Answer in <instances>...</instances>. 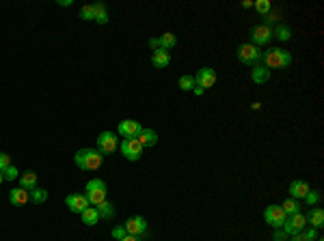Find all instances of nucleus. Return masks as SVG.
<instances>
[{
	"mask_svg": "<svg viewBox=\"0 0 324 241\" xmlns=\"http://www.w3.org/2000/svg\"><path fill=\"white\" fill-rule=\"evenodd\" d=\"M2 181H4V177H2V170H0V183H2Z\"/></svg>",
	"mask_w": 324,
	"mask_h": 241,
	"instance_id": "obj_44",
	"label": "nucleus"
},
{
	"mask_svg": "<svg viewBox=\"0 0 324 241\" xmlns=\"http://www.w3.org/2000/svg\"><path fill=\"white\" fill-rule=\"evenodd\" d=\"M253 7H255L257 13H262V15L270 13V2H268V0H257V2H253Z\"/></svg>",
	"mask_w": 324,
	"mask_h": 241,
	"instance_id": "obj_30",
	"label": "nucleus"
},
{
	"mask_svg": "<svg viewBox=\"0 0 324 241\" xmlns=\"http://www.w3.org/2000/svg\"><path fill=\"white\" fill-rule=\"evenodd\" d=\"M123 228L128 231V235L138 237V235H143L145 231H147V222H145L143 216H134V217H130V220L123 224Z\"/></svg>",
	"mask_w": 324,
	"mask_h": 241,
	"instance_id": "obj_12",
	"label": "nucleus"
},
{
	"mask_svg": "<svg viewBox=\"0 0 324 241\" xmlns=\"http://www.w3.org/2000/svg\"><path fill=\"white\" fill-rule=\"evenodd\" d=\"M307 217V224H311V228H316V231H320V228L324 226V211L320 209V207H316V209L309 211V216Z\"/></svg>",
	"mask_w": 324,
	"mask_h": 241,
	"instance_id": "obj_17",
	"label": "nucleus"
},
{
	"mask_svg": "<svg viewBox=\"0 0 324 241\" xmlns=\"http://www.w3.org/2000/svg\"><path fill=\"white\" fill-rule=\"evenodd\" d=\"M80 18H82L84 22H91L95 18V9H93V4H86V7L80 9Z\"/></svg>",
	"mask_w": 324,
	"mask_h": 241,
	"instance_id": "obj_29",
	"label": "nucleus"
},
{
	"mask_svg": "<svg viewBox=\"0 0 324 241\" xmlns=\"http://www.w3.org/2000/svg\"><path fill=\"white\" fill-rule=\"evenodd\" d=\"M242 7H244V9H251L253 2H251V0H244V2H242Z\"/></svg>",
	"mask_w": 324,
	"mask_h": 241,
	"instance_id": "obj_41",
	"label": "nucleus"
},
{
	"mask_svg": "<svg viewBox=\"0 0 324 241\" xmlns=\"http://www.w3.org/2000/svg\"><path fill=\"white\" fill-rule=\"evenodd\" d=\"M121 241H138V237H134V235H128V237H123Z\"/></svg>",
	"mask_w": 324,
	"mask_h": 241,
	"instance_id": "obj_40",
	"label": "nucleus"
},
{
	"mask_svg": "<svg viewBox=\"0 0 324 241\" xmlns=\"http://www.w3.org/2000/svg\"><path fill=\"white\" fill-rule=\"evenodd\" d=\"M268 26H270V22H274V20H277V13H268Z\"/></svg>",
	"mask_w": 324,
	"mask_h": 241,
	"instance_id": "obj_39",
	"label": "nucleus"
},
{
	"mask_svg": "<svg viewBox=\"0 0 324 241\" xmlns=\"http://www.w3.org/2000/svg\"><path fill=\"white\" fill-rule=\"evenodd\" d=\"M121 153L126 155V160L136 162L140 155H143V145L136 138H126L121 142Z\"/></svg>",
	"mask_w": 324,
	"mask_h": 241,
	"instance_id": "obj_9",
	"label": "nucleus"
},
{
	"mask_svg": "<svg viewBox=\"0 0 324 241\" xmlns=\"http://www.w3.org/2000/svg\"><path fill=\"white\" fill-rule=\"evenodd\" d=\"M192 91H194V95H203V89H199V86H194Z\"/></svg>",
	"mask_w": 324,
	"mask_h": 241,
	"instance_id": "obj_43",
	"label": "nucleus"
},
{
	"mask_svg": "<svg viewBox=\"0 0 324 241\" xmlns=\"http://www.w3.org/2000/svg\"><path fill=\"white\" fill-rule=\"evenodd\" d=\"M80 216H82V222L86 224V226H95V224L100 222V213H97L95 207H86Z\"/></svg>",
	"mask_w": 324,
	"mask_h": 241,
	"instance_id": "obj_21",
	"label": "nucleus"
},
{
	"mask_svg": "<svg viewBox=\"0 0 324 241\" xmlns=\"http://www.w3.org/2000/svg\"><path fill=\"white\" fill-rule=\"evenodd\" d=\"M149 46H151V50H158V48H160V46H158V39H151Z\"/></svg>",
	"mask_w": 324,
	"mask_h": 241,
	"instance_id": "obj_38",
	"label": "nucleus"
},
{
	"mask_svg": "<svg viewBox=\"0 0 324 241\" xmlns=\"http://www.w3.org/2000/svg\"><path fill=\"white\" fill-rule=\"evenodd\" d=\"M102 160H104V155L97 149H80L74 155V162L80 170H97L102 166Z\"/></svg>",
	"mask_w": 324,
	"mask_h": 241,
	"instance_id": "obj_2",
	"label": "nucleus"
},
{
	"mask_svg": "<svg viewBox=\"0 0 324 241\" xmlns=\"http://www.w3.org/2000/svg\"><path fill=\"white\" fill-rule=\"evenodd\" d=\"M251 80L255 82V84H264V82L270 80V69H266L264 65H255L251 71Z\"/></svg>",
	"mask_w": 324,
	"mask_h": 241,
	"instance_id": "obj_18",
	"label": "nucleus"
},
{
	"mask_svg": "<svg viewBox=\"0 0 324 241\" xmlns=\"http://www.w3.org/2000/svg\"><path fill=\"white\" fill-rule=\"evenodd\" d=\"M136 140L140 142V145H143V149H145V146H154L156 142H158V134H156L154 129H143V131L138 134Z\"/></svg>",
	"mask_w": 324,
	"mask_h": 241,
	"instance_id": "obj_19",
	"label": "nucleus"
},
{
	"mask_svg": "<svg viewBox=\"0 0 324 241\" xmlns=\"http://www.w3.org/2000/svg\"><path fill=\"white\" fill-rule=\"evenodd\" d=\"M272 26L268 24H259V26H253L251 30V39H253V46H266V43H270V39H272Z\"/></svg>",
	"mask_w": 324,
	"mask_h": 241,
	"instance_id": "obj_8",
	"label": "nucleus"
},
{
	"mask_svg": "<svg viewBox=\"0 0 324 241\" xmlns=\"http://www.w3.org/2000/svg\"><path fill=\"white\" fill-rule=\"evenodd\" d=\"M95 209H97V213H100V217H104V220H110V217L115 216V209H112V205L108 200H104L102 205H97Z\"/></svg>",
	"mask_w": 324,
	"mask_h": 241,
	"instance_id": "obj_23",
	"label": "nucleus"
},
{
	"mask_svg": "<svg viewBox=\"0 0 324 241\" xmlns=\"http://www.w3.org/2000/svg\"><path fill=\"white\" fill-rule=\"evenodd\" d=\"M274 241H285V233H283V231L274 233Z\"/></svg>",
	"mask_w": 324,
	"mask_h": 241,
	"instance_id": "obj_37",
	"label": "nucleus"
},
{
	"mask_svg": "<svg viewBox=\"0 0 324 241\" xmlns=\"http://www.w3.org/2000/svg\"><path fill=\"white\" fill-rule=\"evenodd\" d=\"M58 4H61V7H67V4H72V0H58Z\"/></svg>",
	"mask_w": 324,
	"mask_h": 241,
	"instance_id": "obj_42",
	"label": "nucleus"
},
{
	"mask_svg": "<svg viewBox=\"0 0 324 241\" xmlns=\"http://www.w3.org/2000/svg\"><path fill=\"white\" fill-rule=\"evenodd\" d=\"M106 183L102 179H91L89 183H86V200H89V205H102V202L106 200Z\"/></svg>",
	"mask_w": 324,
	"mask_h": 241,
	"instance_id": "obj_3",
	"label": "nucleus"
},
{
	"mask_svg": "<svg viewBox=\"0 0 324 241\" xmlns=\"http://www.w3.org/2000/svg\"><path fill=\"white\" fill-rule=\"evenodd\" d=\"M194 86H197V82H194V75H182L180 78V89L182 91H192Z\"/></svg>",
	"mask_w": 324,
	"mask_h": 241,
	"instance_id": "obj_28",
	"label": "nucleus"
},
{
	"mask_svg": "<svg viewBox=\"0 0 324 241\" xmlns=\"http://www.w3.org/2000/svg\"><path fill=\"white\" fill-rule=\"evenodd\" d=\"M112 237H115L117 241H121L123 237H128V231L123 226H115V228H112Z\"/></svg>",
	"mask_w": 324,
	"mask_h": 241,
	"instance_id": "obj_33",
	"label": "nucleus"
},
{
	"mask_svg": "<svg viewBox=\"0 0 324 241\" xmlns=\"http://www.w3.org/2000/svg\"><path fill=\"white\" fill-rule=\"evenodd\" d=\"M175 43H177V37L173 35V32H164V35H162L160 39H158V46H160V50H166V52H169L171 48L175 46Z\"/></svg>",
	"mask_w": 324,
	"mask_h": 241,
	"instance_id": "obj_22",
	"label": "nucleus"
},
{
	"mask_svg": "<svg viewBox=\"0 0 324 241\" xmlns=\"http://www.w3.org/2000/svg\"><path fill=\"white\" fill-rule=\"evenodd\" d=\"M262 60L266 69H283L292 65V54L283 48H270V50L262 52Z\"/></svg>",
	"mask_w": 324,
	"mask_h": 241,
	"instance_id": "obj_1",
	"label": "nucleus"
},
{
	"mask_svg": "<svg viewBox=\"0 0 324 241\" xmlns=\"http://www.w3.org/2000/svg\"><path fill=\"white\" fill-rule=\"evenodd\" d=\"M309 190L311 188H309V183H307V181H300V179L292 181V183H290V198H294V200L305 198Z\"/></svg>",
	"mask_w": 324,
	"mask_h": 241,
	"instance_id": "obj_14",
	"label": "nucleus"
},
{
	"mask_svg": "<svg viewBox=\"0 0 324 241\" xmlns=\"http://www.w3.org/2000/svg\"><path fill=\"white\" fill-rule=\"evenodd\" d=\"M119 146V138L117 134H112V131H102L100 136H97V151L104 155V153H115Z\"/></svg>",
	"mask_w": 324,
	"mask_h": 241,
	"instance_id": "obj_6",
	"label": "nucleus"
},
{
	"mask_svg": "<svg viewBox=\"0 0 324 241\" xmlns=\"http://www.w3.org/2000/svg\"><path fill=\"white\" fill-rule=\"evenodd\" d=\"M7 166H11V157L7 153H0V170H4Z\"/></svg>",
	"mask_w": 324,
	"mask_h": 241,
	"instance_id": "obj_34",
	"label": "nucleus"
},
{
	"mask_svg": "<svg viewBox=\"0 0 324 241\" xmlns=\"http://www.w3.org/2000/svg\"><path fill=\"white\" fill-rule=\"evenodd\" d=\"M65 205L69 207V211L74 213H82L86 207H89V200H86L84 194H69L67 198H65Z\"/></svg>",
	"mask_w": 324,
	"mask_h": 241,
	"instance_id": "obj_13",
	"label": "nucleus"
},
{
	"mask_svg": "<svg viewBox=\"0 0 324 241\" xmlns=\"http://www.w3.org/2000/svg\"><path fill=\"white\" fill-rule=\"evenodd\" d=\"M194 82H197V86H199V89H203V91L212 89L214 82H216V71H214L212 67L199 69V73L194 75Z\"/></svg>",
	"mask_w": 324,
	"mask_h": 241,
	"instance_id": "obj_10",
	"label": "nucleus"
},
{
	"mask_svg": "<svg viewBox=\"0 0 324 241\" xmlns=\"http://www.w3.org/2000/svg\"><path fill=\"white\" fill-rule=\"evenodd\" d=\"M28 194H30V202H35V205H41V202H46V200H48V192H46V190H41V188L30 190Z\"/></svg>",
	"mask_w": 324,
	"mask_h": 241,
	"instance_id": "obj_24",
	"label": "nucleus"
},
{
	"mask_svg": "<svg viewBox=\"0 0 324 241\" xmlns=\"http://www.w3.org/2000/svg\"><path fill=\"white\" fill-rule=\"evenodd\" d=\"M281 209L285 211V216H294V213H298L300 211V205H298V200H294V198H288L281 205Z\"/></svg>",
	"mask_w": 324,
	"mask_h": 241,
	"instance_id": "obj_25",
	"label": "nucleus"
},
{
	"mask_svg": "<svg viewBox=\"0 0 324 241\" xmlns=\"http://www.w3.org/2000/svg\"><path fill=\"white\" fill-rule=\"evenodd\" d=\"M307 228V217L302 216V213H294V216H288L283 222V226H281V231H283L285 235H296V233H302Z\"/></svg>",
	"mask_w": 324,
	"mask_h": 241,
	"instance_id": "obj_5",
	"label": "nucleus"
},
{
	"mask_svg": "<svg viewBox=\"0 0 324 241\" xmlns=\"http://www.w3.org/2000/svg\"><path fill=\"white\" fill-rule=\"evenodd\" d=\"M272 37H277L279 41H290L292 39V30L288 26H279L277 30H272Z\"/></svg>",
	"mask_w": 324,
	"mask_h": 241,
	"instance_id": "obj_27",
	"label": "nucleus"
},
{
	"mask_svg": "<svg viewBox=\"0 0 324 241\" xmlns=\"http://www.w3.org/2000/svg\"><path fill=\"white\" fill-rule=\"evenodd\" d=\"M305 202L309 207H313V205H318L320 202V192H313V190H309L307 192V196H305Z\"/></svg>",
	"mask_w": 324,
	"mask_h": 241,
	"instance_id": "obj_31",
	"label": "nucleus"
},
{
	"mask_svg": "<svg viewBox=\"0 0 324 241\" xmlns=\"http://www.w3.org/2000/svg\"><path fill=\"white\" fill-rule=\"evenodd\" d=\"M2 177H4V181H13V179H18V168L15 166H7L2 170Z\"/></svg>",
	"mask_w": 324,
	"mask_h": 241,
	"instance_id": "obj_32",
	"label": "nucleus"
},
{
	"mask_svg": "<svg viewBox=\"0 0 324 241\" xmlns=\"http://www.w3.org/2000/svg\"><path fill=\"white\" fill-rule=\"evenodd\" d=\"M143 131L138 120H132V119H126L119 123V134L123 136V138H138V134Z\"/></svg>",
	"mask_w": 324,
	"mask_h": 241,
	"instance_id": "obj_11",
	"label": "nucleus"
},
{
	"mask_svg": "<svg viewBox=\"0 0 324 241\" xmlns=\"http://www.w3.org/2000/svg\"><path fill=\"white\" fill-rule=\"evenodd\" d=\"M93 9H95V22L97 24H106L108 22V13H106V7L104 4H93Z\"/></svg>",
	"mask_w": 324,
	"mask_h": 241,
	"instance_id": "obj_26",
	"label": "nucleus"
},
{
	"mask_svg": "<svg viewBox=\"0 0 324 241\" xmlns=\"http://www.w3.org/2000/svg\"><path fill=\"white\" fill-rule=\"evenodd\" d=\"M30 200V194H28V190H22V188H13L9 192V202L11 205H26V202Z\"/></svg>",
	"mask_w": 324,
	"mask_h": 241,
	"instance_id": "obj_16",
	"label": "nucleus"
},
{
	"mask_svg": "<svg viewBox=\"0 0 324 241\" xmlns=\"http://www.w3.org/2000/svg\"><path fill=\"white\" fill-rule=\"evenodd\" d=\"M292 241H307V237H305V233H296V235H292Z\"/></svg>",
	"mask_w": 324,
	"mask_h": 241,
	"instance_id": "obj_36",
	"label": "nucleus"
},
{
	"mask_svg": "<svg viewBox=\"0 0 324 241\" xmlns=\"http://www.w3.org/2000/svg\"><path fill=\"white\" fill-rule=\"evenodd\" d=\"M285 211L281 209V205H270L266 207V211H264V220H266V224H270L272 228H281L285 222Z\"/></svg>",
	"mask_w": 324,
	"mask_h": 241,
	"instance_id": "obj_7",
	"label": "nucleus"
},
{
	"mask_svg": "<svg viewBox=\"0 0 324 241\" xmlns=\"http://www.w3.org/2000/svg\"><path fill=\"white\" fill-rule=\"evenodd\" d=\"M151 65H154L156 69H164L171 65V54L166 50H154V54H151Z\"/></svg>",
	"mask_w": 324,
	"mask_h": 241,
	"instance_id": "obj_15",
	"label": "nucleus"
},
{
	"mask_svg": "<svg viewBox=\"0 0 324 241\" xmlns=\"http://www.w3.org/2000/svg\"><path fill=\"white\" fill-rule=\"evenodd\" d=\"M238 60H240L242 65L255 67V65H259V60H262V52H259V48L253 46V43H242V46L238 48Z\"/></svg>",
	"mask_w": 324,
	"mask_h": 241,
	"instance_id": "obj_4",
	"label": "nucleus"
},
{
	"mask_svg": "<svg viewBox=\"0 0 324 241\" xmlns=\"http://www.w3.org/2000/svg\"><path fill=\"white\" fill-rule=\"evenodd\" d=\"M302 233H305L307 241H316L318 239V231H316V228H307V231H302Z\"/></svg>",
	"mask_w": 324,
	"mask_h": 241,
	"instance_id": "obj_35",
	"label": "nucleus"
},
{
	"mask_svg": "<svg viewBox=\"0 0 324 241\" xmlns=\"http://www.w3.org/2000/svg\"><path fill=\"white\" fill-rule=\"evenodd\" d=\"M20 188L22 190H35L37 188V172H32V170H28V172H24L20 177Z\"/></svg>",
	"mask_w": 324,
	"mask_h": 241,
	"instance_id": "obj_20",
	"label": "nucleus"
}]
</instances>
